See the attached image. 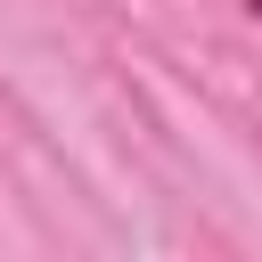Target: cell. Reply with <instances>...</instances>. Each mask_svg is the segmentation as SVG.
I'll return each instance as SVG.
<instances>
[{
  "mask_svg": "<svg viewBox=\"0 0 262 262\" xmlns=\"http://www.w3.org/2000/svg\"><path fill=\"white\" fill-rule=\"evenodd\" d=\"M246 8H254V16H262V0H246Z\"/></svg>",
  "mask_w": 262,
  "mask_h": 262,
  "instance_id": "1",
  "label": "cell"
}]
</instances>
